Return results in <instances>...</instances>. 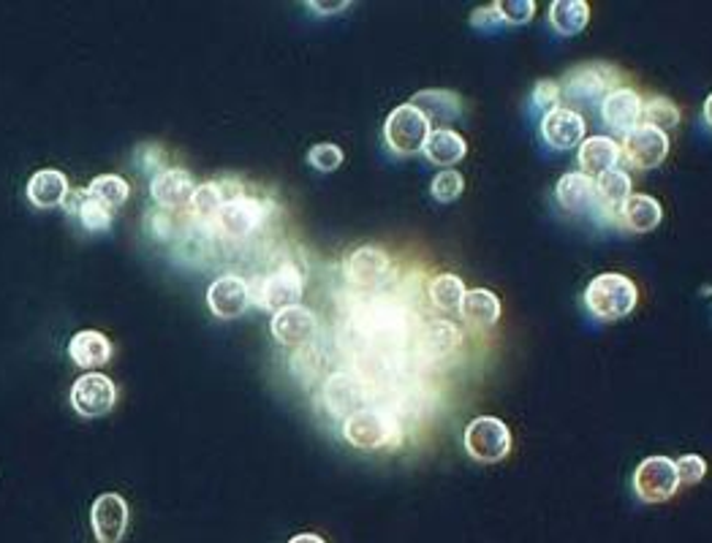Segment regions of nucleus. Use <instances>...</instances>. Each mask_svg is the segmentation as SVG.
I'll return each instance as SVG.
<instances>
[{"label":"nucleus","mask_w":712,"mask_h":543,"mask_svg":"<svg viewBox=\"0 0 712 543\" xmlns=\"http://www.w3.org/2000/svg\"><path fill=\"white\" fill-rule=\"evenodd\" d=\"M465 451L482 465H498L511 451V432L495 416H478L465 427L463 434Z\"/></svg>","instance_id":"obj_4"},{"label":"nucleus","mask_w":712,"mask_h":543,"mask_svg":"<svg viewBox=\"0 0 712 543\" xmlns=\"http://www.w3.org/2000/svg\"><path fill=\"white\" fill-rule=\"evenodd\" d=\"M346 280L357 289H378L392 272V259L386 250L375 248V245H362L354 253L346 259L343 264Z\"/></svg>","instance_id":"obj_13"},{"label":"nucleus","mask_w":712,"mask_h":543,"mask_svg":"<svg viewBox=\"0 0 712 543\" xmlns=\"http://www.w3.org/2000/svg\"><path fill=\"white\" fill-rule=\"evenodd\" d=\"M68 357H71V362L77 364V367L93 373V370L104 367L112 359V342L110 337L95 329L77 331V335L71 337V342H68Z\"/></svg>","instance_id":"obj_21"},{"label":"nucleus","mask_w":712,"mask_h":543,"mask_svg":"<svg viewBox=\"0 0 712 543\" xmlns=\"http://www.w3.org/2000/svg\"><path fill=\"white\" fill-rule=\"evenodd\" d=\"M636 302H640L636 283L618 272L598 274L585 289V305L598 321H620L631 316L636 310Z\"/></svg>","instance_id":"obj_1"},{"label":"nucleus","mask_w":712,"mask_h":543,"mask_svg":"<svg viewBox=\"0 0 712 543\" xmlns=\"http://www.w3.org/2000/svg\"><path fill=\"white\" fill-rule=\"evenodd\" d=\"M704 120H708V125L712 128V93L708 95V101H704Z\"/></svg>","instance_id":"obj_43"},{"label":"nucleus","mask_w":712,"mask_h":543,"mask_svg":"<svg viewBox=\"0 0 712 543\" xmlns=\"http://www.w3.org/2000/svg\"><path fill=\"white\" fill-rule=\"evenodd\" d=\"M555 196L561 202V207L566 213H594L598 207L596 202V180L594 177L583 174V171H568L557 180Z\"/></svg>","instance_id":"obj_20"},{"label":"nucleus","mask_w":712,"mask_h":543,"mask_svg":"<svg viewBox=\"0 0 712 543\" xmlns=\"http://www.w3.org/2000/svg\"><path fill=\"white\" fill-rule=\"evenodd\" d=\"M324 403L329 414L346 421L351 414L364 408V386L349 373L329 375V381L324 383Z\"/></svg>","instance_id":"obj_18"},{"label":"nucleus","mask_w":712,"mask_h":543,"mask_svg":"<svg viewBox=\"0 0 712 543\" xmlns=\"http://www.w3.org/2000/svg\"><path fill=\"white\" fill-rule=\"evenodd\" d=\"M27 202L36 210H55L63 207L71 193V185H68V177L58 169H42L27 180Z\"/></svg>","instance_id":"obj_19"},{"label":"nucleus","mask_w":712,"mask_h":543,"mask_svg":"<svg viewBox=\"0 0 712 543\" xmlns=\"http://www.w3.org/2000/svg\"><path fill=\"white\" fill-rule=\"evenodd\" d=\"M642 117H645V125H653L658 131H671L680 125V109L671 104L669 99L658 95V99H651L642 104Z\"/></svg>","instance_id":"obj_32"},{"label":"nucleus","mask_w":712,"mask_h":543,"mask_svg":"<svg viewBox=\"0 0 712 543\" xmlns=\"http://www.w3.org/2000/svg\"><path fill=\"white\" fill-rule=\"evenodd\" d=\"M680 489L677 467L669 456H647L634 471V491L645 502H666Z\"/></svg>","instance_id":"obj_7"},{"label":"nucleus","mask_w":712,"mask_h":543,"mask_svg":"<svg viewBox=\"0 0 712 543\" xmlns=\"http://www.w3.org/2000/svg\"><path fill=\"white\" fill-rule=\"evenodd\" d=\"M351 3H346V0H335V3H324V0H310L307 3V9H313L316 14H338V11H346Z\"/></svg>","instance_id":"obj_41"},{"label":"nucleus","mask_w":712,"mask_h":543,"mask_svg":"<svg viewBox=\"0 0 712 543\" xmlns=\"http://www.w3.org/2000/svg\"><path fill=\"white\" fill-rule=\"evenodd\" d=\"M270 210L272 204L264 202V199H253L239 193V196L229 199V202L224 204V210L215 217V228L229 239H248L264 226Z\"/></svg>","instance_id":"obj_5"},{"label":"nucleus","mask_w":712,"mask_h":543,"mask_svg":"<svg viewBox=\"0 0 712 543\" xmlns=\"http://www.w3.org/2000/svg\"><path fill=\"white\" fill-rule=\"evenodd\" d=\"M411 104L419 109L430 123H441L443 128L463 114L460 95L449 93V90H421V93L414 95Z\"/></svg>","instance_id":"obj_23"},{"label":"nucleus","mask_w":712,"mask_h":543,"mask_svg":"<svg viewBox=\"0 0 712 543\" xmlns=\"http://www.w3.org/2000/svg\"><path fill=\"white\" fill-rule=\"evenodd\" d=\"M427 294H430V302L441 313H457L460 305H463V299H465V283H463V278H457V274H452V272L438 274V278L430 280V289H427Z\"/></svg>","instance_id":"obj_31"},{"label":"nucleus","mask_w":712,"mask_h":543,"mask_svg":"<svg viewBox=\"0 0 712 543\" xmlns=\"http://www.w3.org/2000/svg\"><path fill=\"white\" fill-rule=\"evenodd\" d=\"M460 316H463L471 326H476V329L495 326L500 318L498 294H493L489 289L465 291V299H463V305H460Z\"/></svg>","instance_id":"obj_26"},{"label":"nucleus","mask_w":712,"mask_h":543,"mask_svg":"<svg viewBox=\"0 0 712 543\" xmlns=\"http://www.w3.org/2000/svg\"><path fill=\"white\" fill-rule=\"evenodd\" d=\"M79 220H82V226L88 228V231L93 234H101V231H110L112 226V210L104 207V204L93 202V199L84 196L82 204H79Z\"/></svg>","instance_id":"obj_35"},{"label":"nucleus","mask_w":712,"mask_h":543,"mask_svg":"<svg viewBox=\"0 0 712 543\" xmlns=\"http://www.w3.org/2000/svg\"><path fill=\"white\" fill-rule=\"evenodd\" d=\"M117 403V388L112 378L104 373H88L82 375L71 386V408L84 419H99L106 416Z\"/></svg>","instance_id":"obj_9"},{"label":"nucleus","mask_w":712,"mask_h":543,"mask_svg":"<svg viewBox=\"0 0 712 543\" xmlns=\"http://www.w3.org/2000/svg\"><path fill=\"white\" fill-rule=\"evenodd\" d=\"M289 543H327V541L316 533H300V535H294V539Z\"/></svg>","instance_id":"obj_42"},{"label":"nucleus","mask_w":712,"mask_h":543,"mask_svg":"<svg viewBox=\"0 0 712 543\" xmlns=\"http://www.w3.org/2000/svg\"><path fill=\"white\" fill-rule=\"evenodd\" d=\"M500 22H504V20H500L495 3L487 5V9H476L474 14H471V25L478 27V31H493V27L500 25Z\"/></svg>","instance_id":"obj_40"},{"label":"nucleus","mask_w":712,"mask_h":543,"mask_svg":"<svg viewBox=\"0 0 712 543\" xmlns=\"http://www.w3.org/2000/svg\"><path fill=\"white\" fill-rule=\"evenodd\" d=\"M533 106L541 109L544 114L555 112L561 106V84L552 82V79H541L533 88Z\"/></svg>","instance_id":"obj_39"},{"label":"nucleus","mask_w":712,"mask_h":543,"mask_svg":"<svg viewBox=\"0 0 712 543\" xmlns=\"http://www.w3.org/2000/svg\"><path fill=\"white\" fill-rule=\"evenodd\" d=\"M84 196L93 199V202L104 204L115 213L117 207H123L131 196V185L117 174H99L90 180V185L84 188Z\"/></svg>","instance_id":"obj_30"},{"label":"nucleus","mask_w":712,"mask_h":543,"mask_svg":"<svg viewBox=\"0 0 712 543\" xmlns=\"http://www.w3.org/2000/svg\"><path fill=\"white\" fill-rule=\"evenodd\" d=\"M541 136L552 150H572L585 142V117L574 109L557 106L541 120Z\"/></svg>","instance_id":"obj_14"},{"label":"nucleus","mask_w":712,"mask_h":543,"mask_svg":"<svg viewBox=\"0 0 712 543\" xmlns=\"http://www.w3.org/2000/svg\"><path fill=\"white\" fill-rule=\"evenodd\" d=\"M675 467H677V478H680V484H686V487H693V484H699L704 476H708V462H704L699 454L680 456V460L675 462Z\"/></svg>","instance_id":"obj_38"},{"label":"nucleus","mask_w":712,"mask_h":543,"mask_svg":"<svg viewBox=\"0 0 712 543\" xmlns=\"http://www.w3.org/2000/svg\"><path fill=\"white\" fill-rule=\"evenodd\" d=\"M430 120L414 104L392 109V114L384 123L386 147H389L392 152H397V156H416V152H421L427 139H430Z\"/></svg>","instance_id":"obj_3"},{"label":"nucleus","mask_w":712,"mask_h":543,"mask_svg":"<svg viewBox=\"0 0 712 543\" xmlns=\"http://www.w3.org/2000/svg\"><path fill=\"white\" fill-rule=\"evenodd\" d=\"M590 5L585 0H555L550 5V25L561 36H577L588 27Z\"/></svg>","instance_id":"obj_28"},{"label":"nucleus","mask_w":712,"mask_h":543,"mask_svg":"<svg viewBox=\"0 0 712 543\" xmlns=\"http://www.w3.org/2000/svg\"><path fill=\"white\" fill-rule=\"evenodd\" d=\"M660 217H664V210H660L658 199L647 196V193H631L629 202H625L623 210H620V223L636 234H645V231H653V228H658Z\"/></svg>","instance_id":"obj_25"},{"label":"nucleus","mask_w":712,"mask_h":543,"mask_svg":"<svg viewBox=\"0 0 712 543\" xmlns=\"http://www.w3.org/2000/svg\"><path fill=\"white\" fill-rule=\"evenodd\" d=\"M620 145L609 136H590L579 145V166H583V174L596 177L603 174L609 169H618L620 161Z\"/></svg>","instance_id":"obj_22"},{"label":"nucleus","mask_w":712,"mask_h":543,"mask_svg":"<svg viewBox=\"0 0 712 543\" xmlns=\"http://www.w3.org/2000/svg\"><path fill=\"white\" fill-rule=\"evenodd\" d=\"M425 346L430 348L432 357H447L454 348H460V331L449 324L430 326V331L425 335Z\"/></svg>","instance_id":"obj_34"},{"label":"nucleus","mask_w":712,"mask_h":543,"mask_svg":"<svg viewBox=\"0 0 712 543\" xmlns=\"http://www.w3.org/2000/svg\"><path fill=\"white\" fill-rule=\"evenodd\" d=\"M343 158H346L343 150H340L338 145H329V142L310 147V152H307V163H310L316 171H324V174L340 169Z\"/></svg>","instance_id":"obj_36"},{"label":"nucleus","mask_w":712,"mask_h":543,"mask_svg":"<svg viewBox=\"0 0 712 543\" xmlns=\"http://www.w3.org/2000/svg\"><path fill=\"white\" fill-rule=\"evenodd\" d=\"M193 191H196V185L185 169H161L150 180L152 202L163 210H180L191 204Z\"/></svg>","instance_id":"obj_17"},{"label":"nucleus","mask_w":712,"mask_h":543,"mask_svg":"<svg viewBox=\"0 0 712 543\" xmlns=\"http://www.w3.org/2000/svg\"><path fill=\"white\" fill-rule=\"evenodd\" d=\"M302 289H305V278L294 264H281L275 272L261 278L256 285V305L264 307L270 313H281L286 307L300 305Z\"/></svg>","instance_id":"obj_6"},{"label":"nucleus","mask_w":712,"mask_h":543,"mask_svg":"<svg viewBox=\"0 0 712 543\" xmlns=\"http://www.w3.org/2000/svg\"><path fill=\"white\" fill-rule=\"evenodd\" d=\"M343 438L359 451L392 449L400 440V427L378 408H362L343 421Z\"/></svg>","instance_id":"obj_2"},{"label":"nucleus","mask_w":712,"mask_h":543,"mask_svg":"<svg viewBox=\"0 0 712 543\" xmlns=\"http://www.w3.org/2000/svg\"><path fill=\"white\" fill-rule=\"evenodd\" d=\"M631 166L636 169H655L666 161L669 156V136L664 131L653 128V125H636L631 134L623 136V147H620Z\"/></svg>","instance_id":"obj_10"},{"label":"nucleus","mask_w":712,"mask_h":543,"mask_svg":"<svg viewBox=\"0 0 712 543\" xmlns=\"http://www.w3.org/2000/svg\"><path fill=\"white\" fill-rule=\"evenodd\" d=\"M500 20L509 22V25H528L535 14L533 0H498L495 3Z\"/></svg>","instance_id":"obj_37"},{"label":"nucleus","mask_w":712,"mask_h":543,"mask_svg":"<svg viewBox=\"0 0 712 543\" xmlns=\"http://www.w3.org/2000/svg\"><path fill=\"white\" fill-rule=\"evenodd\" d=\"M316 329H318L316 316H313V310H307L305 305H294V307H286V310L275 313L270 324L272 337H275L281 346H289V348H305L307 342L316 337Z\"/></svg>","instance_id":"obj_15"},{"label":"nucleus","mask_w":712,"mask_h":543,"mask_svg":"<svg viewBox=\"0 0 712 543\" xmlns=\"http://www.w3.org/2000/svg\"><path fill=\"white\" fill-rule=\"evenodd\" d=\"M463 191H465V180H463V174L454 169H443L441 174H436V180H432V185H430L432 199L441 204L457 202V199L463 196Z\"/></svg>","instance_id":"obj_33"},{"label":"nucleus","mask_w":712,"mask_h":543,"mask_svg":"<svg viewBox=\"0 0 712 543\" xmlns=\"http://www.w3.org/2000/svg\"><path fill=\"white\" fill-rule=\"evenodd\" d=\"M631 196V177L623 169H609L596 177V202L598 210L609 215H620L623 204Z\"/></svg>","instance_id":"obj_24"},{"label":"nucleus","mask_w":712,"mask_h":543,"mask_svg":"<svg viewBox=\"0 0 712 543\" xmlns=\"http://www.w3.org/2000/svg\"><path fill=\"white\" fill-rule=\"evenodd\" d=\"M421 152H425L427 161L430 163L454 166V163L463 161L465 152H468V145H465V139L457 134V131L436 128L430 134V139H427L425 150Z\"/></svg>","instance_id":"obj_27"},{"label":"nucleus","mask_w":712,"mask_h":543,"mask_svg":"<svg viewBox=\"0 0 712 543\" xmlns=\"http://www.w3.org/2000/svg\"><path fill=\"white\" fill-rule=\"evenodd\" d=\"M642 104L640 93L631 88H618L601 101V117L618 134H631L636 125H642Z\"/></svg>","instance_id":"obj_16"},{"label":"nucleus","mask_w":712,"mask_h":543,"mask_svg":"<svg viewBox=\"0 0 712 543\" xmlns=\"http://www.w3.org/2000/svg\"><path fill=\"white\" fill-rule=\"evenodd\" d=\"M620 73L614 66L607 63H585V66L574 68L566 79V95L579 101V104H590V101L607 99L612 90H618Z\"/></svg>","instance_id":"obj_8"},{"label":"nucleus","mask_w":712,"mask_h":543,"mask_svg":"<svg viewBox=\"0 0 712 543\" xmlns=\"http://www.w3.org/2000/svg\"><path fill=\"white\" fill-rule=\"evenodd\" d=\"M235 196H239V193H226L221 182H202V185H196V191H193L188 207H191V215L196 217V220L215 223V217L224 210V204Z\"/></svg>","instance_id":"obj_29"},{"label":"nucleus","mask_w":712,"mask_h":543,"mask_svg":"<svg viewBox=\"0 0 712 543\" xmlns=\"http://www.w3.org/2000/svg\"><path fill=\"white\" fill-rule=\"evenodd\" d=\"M253 302V294H250L248 280H242L239 274H221L215 283H210L207 289V307L213 310L215 318L221 321H231V318H239Z\"/></svg>","instance_id":"obj_11"},{"label":"nucleus","mask_w":712,"mask_h":543,"mask_svg":"<svg viewBox=\"0 0 712 543\" xmlns=\"http://www.w3.org/2000/svg\"><path fill=\"white\" fill-rule=\"evenodd\" d=\"M90 528L99 543H120L128 528V502L115 491H104L90 506Z\"/></svg>","instance_id":"obj_12"}]
</instances>
